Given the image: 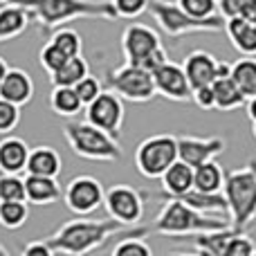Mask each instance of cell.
<instances>
[{
	"label": "cell",
	"instance_id": "obj_41",
	"mask_svg": "<svg viewBox=\"0 0 256 256\" xmlns=\"http://www.w3.org/2000/svg\"><path fill=\"white\" fill-rule=\"evenodd\" d=\"M168 61V52L164 48H158L155 52H150L148 56H144L140 63H132V66H140V68H144V70H148V72H153V70H158L162 63H166Z\"/></svg>",
	"mask_w": 256,
	"mask_h": 256
},
{
	"label": "cell",
	"instance_id": "obj_40",
	"mask_svg": "<svg viewBox=\"0 0 256 256\" xmlns=\"http://www.w3.org/2000/svg\"><path fill=\"white\" fill-rule=\"evenodd\" d=\"M194 102L198 108L202 110H216V92H214V86H200L194 90Z\"/></svg>",
	"mask_w": 256,
	"mask_h": 256
},
{
	"label": "cell",
	"instance_id": "obj_29",
	"mask_svg": "<svg viewBox=\"0 0 256 256\" xmlns=\"http://www.w3.org/2000/svg\"><path fill=\"white\" fill-rule=\"evenodd\" d=\"M86 74H90V66L84 54H76L68 58L54 74H50V81L52 86H76Z\"/></svg>",
	"mask_w": 256,
	"mask_h": 256
},
{
	"label": "cell",
	"instance_id": "obj_24",
	"mask_svg": "<svg viewBox=\"0 0 256 256\" xmlns=\"http://www.w3.org/2000/svg\"><path fill=\"white\" fill-rule=\"evenodd\" d=\"M189 207H194L196 212L209 214V216H220V218H230V204H227L225 194H209V191H200V189H191L189 194L182 196Z\"/></svg>",
	"mask_w": 256,
	"mask_h": 256
},
{
	"label": "cell",
	"instance_id": "obj_10",
	"mask_svg": "<svg viewBox=\"0 0 256 256\" xmlns=\"http://www.w3.org/2000/svg\"><path fill=\"white\" fill-rule=\"evenodd\" d=\"M106 198V189L104 184L92 176H76L66 184L63 191V200L66 207L76 216H90L104 204Z\"/></svg>",
	"mask_w": 256,
	"mask_h": 256
},
{
	"label": "cell",
	"instance_id": "obj_1",
	"mask_svg": "<svg viewBox=\"0 0 256 256\" xmlns=\"http://www.w3.org/2000/svg\"><path fill=\"white\" fill-rule=\"evenodd\" d=\"M137 227H142V225H137ZM137 227H126L124 222L115 220V218H110V216H108L106 220H94V218H88V216H79V218H74V220L63 222V225L45 240H48L50 248L54 250V254L84 256V254L97 252L112 236L130 234Z\"/></svg>",
	"mask_w": 256,
	"mask_h": 256
},
{
	"label": "cell",
	"instance_id": "obj_27",
	"mask_svg": "<svg viewBox=\"0 0 256 256\" xmlns=\"http://www.w3.org/2000/svg\"><path fill=\"white\" fill-rule=\"evenodd\" d=\"M194 186L209 194H220L225 186V171L220 168V164L216 160H209L194 166Z\"/></svg>",
	"mask_w": 256,
	"mask_h": 256
},
{
	"label": "cell",
	"instance_id": "obj_23",
	"mask_svg": "<svg viewBox=\"0 0 256 256\" xmlns=\"http://www.w3.org/2000/svg\"><path fill=\"white\" fill-rule=\"evenodd\" d=\"M61 168H63V160L56 148H52V146H34L30 150V160H27V168H25L27 173L58 178Z\"/></svg>",
	"mask_w": 256,
	"mask_h": 256
},
{
	"label": "cell",
	"instance_id": "obj_12",
	"mask_svg": "<svg viewBox=\"0 0 256 256\" xmlns=\"http://www.w3.org/2000/svg\"><path fill=\"white\" fill-rule=\"evenodd\" d=\"M153 81L158 97H164L166 102L184 104L194 99V88L186 79L184 68L180 63H173L171 58L166 63H162L158 70H153Z\"/></svg>",
	"mask_w": 256,
	"mask_h": 256
},
{
	"label": "cell",
	"instance_id": "obj_2",
	"mask_svg": "<svg viewBox=\"0 0 256 256\" xmlns=\"http://www.w3.org/2000/svg\"><path fill=\"white\" fill-rule=\"evenodd\" d=\"M9 2L22 4L32 16V25H36L40 32H54L56 27L79 18L117 20L110 0H9Z\"/></svg>",
	"mask_w": 256,
	"mask_h": 256
},
{
	"label": "cell",
	"instance_id": "obj_47",
	"mask_svg": "<svg viewBox=\"0 0 256 256\" xmlns=\"http://www.w3.org/2000/svg\"><path fill=\"white\" fill-rule=\"evenodd\" d=\"M248 164H250V166H252V171L256 173V158H252V160H250V162H248Z\"/></svg>",
	"mask_w": 256,
	"mask_h": 256
},
{
	"label": "cell",
	"instance_id": "obj_34",
	"mask_svg": "<svg viewBox=\"0 0 256 256\" xmlns=\"http://www.w3.org/2000/svg\"><path fill=\"white\" fill-rule=\"evenodd\" d=\"M68 58L70 56H68L66 52H61L52 40H48V43L40 48V52H38V63H40V68H43L48 74H54V72H56L58 68L68 61Z\"/></svg>",
	"mask_w": 256,
	"mask_h": 256
},
{
	"label": "cell",
	"instance_id": "obj_17",
	"mask_svg": "<svg viewBox=\"0 0 256 256\" xmlns=\"http://www.w3.org/2000/svg\"><path fill=\"white\" fill-rule=\"evenodd\" d=\"M225 34L236 52L243 56H256V22L243 16L225 18Z\"/></svg>",
	"mask_w": 256,
	"mask_h": 256
},
{
	"label": "cell",
	"instance_id": "obj_37",
	"mask_svg": "<svg viewBox=\"0 0 256 256\" xmlns=\"http://www.w3.org/2000/svg\"><path fill=\"white\" fill-rule=\"evenodd\" d=\"M18 124H20V106L0 97V132L9 135L12 130H16Z\"/></svg>",
	"mask_w": 256,
	"mask_h": 256
},
{
	"label": "cell",
	"instance_id": "obj_6",
	"mask_svg": "<svg viewBox=\"0 0 256 256\" xmlns=\"http://www.w3.org/2000/svg\"><path fill=\"white\" fill-rule=\"evenodd\" d=\"M222 194L230 204V220L238 230H248L256 220V173L252 166L225 173Z\"/></svg>",
	"mask_w": 256,
	"mask_h": 256
},
{
	"label": "cell",
	"instance_id": "obj_50",
	"mask_svg": "<svg viewBox=\"0 0 256 256\" xmlns=\"http://www.w3.org/2000/svg\"><path fill=\"white\" fill-rule=\"evenodd\" d=\"M4 2H9V0H0V4H4Z\"/></svg>",
	"mask_w": 256,
	"mask_h": 256
},
{
	"label": "cell",
	"instance_id": "obj_33",
	"mask_svg": "<svg viewBox=\"0 0 256 256\" xmlns=\"http://www.w3.org/2000/svg\"><path fill=\"white\" fill-rule=\"evenodd\" d=\"M0 200H27L25 178L20 173H0Z\"/></svg>",
	"mask_w": 256,
	"mask_h": 256
},
{
	"label": "cell",
	"instance_id": "obj_28",
	"mask_svg": "<svg viewBox=\"0 0 256 256\" xmlns=\"http://www.w3.org/2000/svg\"><path fill=\"white\" fill-rule=\"evenodd\" d=\"M153 230V227H137L130 234H122V240H117V245L110 250L112 256H150L153 250L146 243V234Z\"/></svg>",
	"mask_w": 256,
	"mask_h": 256
},
{
	"label": "cell",
	"instance_id": "obj_11",
	"mask_svg": "<svg viewBox=\"0 0 256 256\" xmlns=\"http://www.w3.org/2000/svg\"><path fill=\"white\" fill-rule=\"evenodd\" d=\"M124 99L108 88L102 90V94L86 106V120L102 130L110 132L112 137H120L124 126Z\"/></svg>",
	"mask_w": 256,
	"mask_h": 256
},
{
	"label": "cell",
	"instance_id": "obj_19",
	"mask_svg": "<svg viewBox=\"0 0 256 256\" xmlns=\"http://www.w3.org/2000/svg\"><path fill=\"white\" fill-rule=\"evenodd\" d=\"M30 144L22 137L7 135L0 140V173H22L30 160Z\"/></svg>",
	"mask_w": 256,
	"mask_h": 256
},
{
	"label": "cell",
	"instance_id": "obj_7",
	"mask_svg": "<svg viewBox=\"0 0 256 256\" xmlns=\"http://www.w3.org/2000/svg\"><path fill=\"white\" fill-rule=\"evenodd\" d=\"M106 86L130 104H148L158 97L153 72L144 70L140 66H132L128 61L124 66L110 68L106 72Z\"/></svg>",
	"mask_w": 256,
	"mask_h": 256
},
{
	"label": "cell",
	"instance_id": "obj_39",
	"mask_svg": "<svg viewBox=\"0 0 256 256\" xmlns=\"http://www.w3.org/2000/svg\"><path fill=\"white\" fill-rule=\"evenodd\" d=\"M74 90H76V94L81 97V102H84V106H88L90 102H94V99L102 94V81L97 79V76H92V74H86L84 79L79 81V84L74 86Z\"/></svg>",
	"mask_w": 256,
	"mask_h": 256
},
{
	"label": "cell",
	"instance_id": "obj_16",
	"mask_svg": "<svg viewBox=\"0 0 256 256\" xmlns=\"http://www.w3.org/2000/svg\"><path fill=\"white\" fill-rule=\"evenodd\" d=\"M0 97L7 102L16 104V106H25L34 99V81L20 68H9L4 74L2 84H0Z\"/></svg>",
	"mask_w": 256,
	"mask_h": 256
},
{
	"label": "cell",
	"instance_id": "obj_36",
	"mask_svg": "<svg viewBox=\"0 0 256 256\" xmlns=\"http://www.w3.org/2000/svg\"><path fill=\"white\" fill-rule=\"evenodd\" d=\"M225 256H256V243L245 234V230H238L227 243Z\"/></svg>",
	"mask_w": 256,
	"mask_h": 256
},
{
	"label": "cell",
	"instance_id": "obj_22",
	"mask_svg": "<svg viewBox=\"0 0 256 256\" xmlns=\"http://www.w3.org/2000/svg\"><path fill=\"white\" fill-rule=\"evenodd\" d=\"M238 232V227L230 225L222 227V230H212V232H200V234H194V240H191V252L200 254V256H225L227 243L230 238Z\"/></svg>",
	"mask_w": 256,
	"mask_h": 256
},
{
	"label": "cell",
	"instance_id": "obj_5",
	"mask_svg": "<svg viewBox=\"0 0 256 256\" xmlns=\"http://www.w3.org/2000/svg\"><path fill=\"white\" fill-rule=\"evenodd\" d=\"M148 14L153 16L155 25L168 36L178 40L189 34H218L225 32V18L220 14L209 18H196L178 4V0H150Z\"/></svg>",
	"mask_w": 256,
	"mask_h": 256
},
{
	"label": "cell",
	"instance_id": "obj_4",
	"mask_svg": "<svg viewBox=\"0 0 256 256\" xmlns=\"http://www.w3.org/2000/svg\"><path fill=\"white\" fill-rule=\"evenodd\" d=\"M63 140L68 142L70 150L81 160H90V162H120L124 158L117 137L110 132L102 130L88 120H68L63 124Z\"/></svg>",
	"mask_w": 256,
	"mask_h": 256
},
{
	"label": "cell",
	"instance_id": "obj_35",
	"mask_svg": "<svg viewBox=\"0 0 256 256\" xmlns=\"http://www.w3.org/2000/svg\"><path fill=\"white\" fill-rule=\"evenodd\" d=\"M112 7H115L117 18H124V20H135L142 14L148 12L150 0H110Z\"/></svg>",
	"mask_w": 256,
	"mask_h": 256
},
{
	"label": "cell",
	"instance_id": "obj_30",
	"mask_svg": "<svg viewBox=\"0 0 256 256\" xmlns=\"http://www.w3.org/2000/svg\"><path fill=\"white\" fill-rule=\"evenodd\" d=\"M232 79L240 86L245 97H256V58L245 56L232 63Z\"/></svg>",
	"mask_w": 256,
	"mask_h": 256
},
{
	"label": "cell",
	"instance_id": "obj_44",
	"mask_svg": "<svg viewBox=\"0 0 256 256\" xmlns=\"http://www.w3.org/2000/svg\"><path fill=\"white\" fill-rule=\"evenodd\" d=\"M240 16L248 18V20H252V22H256V0H248V2H245Z\"/></svg>",
	"mask_w": 256,
	"mask_h": 256
},
{
	"label": "cell",
	"instance_id": "obj_46",
	"mask_svg": "<svg viewBox=\"0 0 256 256\" xmlns=\"http://www.w3.org/2000/svg\"><path fill=\"white\" fill-rule=\"evenodd\" d=\"M9 72V66H7V61H4L2 56H0V84H2V79H4V74Z\"/></svg>",
	"mask_w": 256,
	"mask_h": 256
},
{
	"label": "cell",
	"instance_id": "obj_3",
	"mask_svg": "<svg viewBox=\"0 0 256 256\" xmlns=\"http://www.w3.org/2000/svg\"><path fill=\"white\" fill-rule=\"evenodd\" d=\"M230 218L220 216H209V214L196 212L194 207L184 202L182 198H166L155 216L153 232L162 236H173V238H182V236H194L200 232H212L230 227Z\"/></svg>",
	"mask_w": 256,
	"mask_h": 256
},
{
	"label": "cell",
	"instance_id": "obj_48",
	"mask_svg": "<svg viewBox=\"0 0 256 256\" xmlns=\"http://www.w3.org/2000/svg\"><path fill=\"white\" fill-rule=\"evenodd\" d=\"M9 252H7V248H2V245H0V256H7Z\"/></svg>",
	"mask_w": 256,
	"mask_h": 256
},
{
	"label": "cell",
	"instance_id": "obj_43",
	"mask_svg": "<svg viewBox=\"0 0 256 256\" xmlns=\"http://www.w3.org/2000/svg\"><path fill=\"white\" fill-rule=\"evenodd\" d=\"M22 254L25 256H32V254H40V256H52L54 250L50 248V243L45 238H38V240H32L22 248Z\"/></svg>",
	"mask_w": 256,
	"mask_h": 256
},
{
	"label": "cell",
	"instance_id": "obj_18",
	"mask_svg": "<svg viewBox=\"0 0 256 256\" xmlns=\"http://www.w3.org/2000/svg\"><path fill=\"white\" fill-rule=\"evenodd\" d=\"M32 25V16L22 4L4 2L0 4V43L22 36Z\"/></svg>",
	"mask_w": 256,
	"mask_h": 256
},
{
	"label": "cell",
	"instance_id": "obj_49",
	"mask_svg": "<svg viewBox=\"0 0 256 256\" xmlns=\"http://www.w3.org/2000/svg\"><path fill=\"white\" fill-rule=\"evenodd\" d=\"M252 135H254V140H256V120L252 122Z\"/></svg>",
	"mask_w": 256,
	"mask_h": 256
},
{
	"label": "cell",
	"instance_id": "obj_9",
	"mask_svg": "<svg viewBox=\"0 0 256 256\" xmlns=\"http://www.w3.org/2000/svg\"><path fill=\"white\" fill-rule=\"evenodd\" d=\"M144 191L132 189L128 184H115L106 191L104 207L110 218L124 222L126 227H137L142 225V218H144Z\"/></svg>",
	"mask_w": 256,
	"mask_h": 256
},
{
	"label": "cell",
	"instance_id": "obj_45",
	"mask_svg": "<svg viewBox=\"0 0 256 256\" xmlns=\"http://www.w3.org/2000/svg\"><path fill=\"white\" fill-rule=\"evenodd\" d=\"M245 106H248V117L250 120H256V97H250L248 102H245Z\"/></svg>",
	"mask_w": 256,
	"mask_h": 256
},
{
	"label": "cell",
	"instance_id": "obj_21",
	"mask_svg": "<svg viewBox=\"0 0 256 256\" xmlns=\"http://www.w3.org/2000/svg\"><path fill=\"white\" fill-rule=\"evenodd\" d=\"M25 191H27V202L30 204H54L63 198V189L56 182V178L50 176H32L27 173L25 178Z\"/></svg>",
	"mask_w": 256,
	"mask_h": 256
},
{
	"label": "cell",
	"instance_id": "obj_14",
	"mask_svg": "<svg viewBox=\"0 0 256 256\" xmlns=\"http://www.w3.org/2000/svg\"><path fill=\"white\" fill-rule=\"evenodd\" d=\"M227 148V142L218 135L212 137H196V135H182L178 137V155L182 162L198 166L202 162L216 160L218 155H222Z\"/></svg>",
	"mask_w": 256,
	"mask_h": 256
},
{
	"label": "cell",
	"instance_id": "obj_42",
	"mask_svg": "<svg viewBox=\"0 0 256 256\" xmlns=\"http://www.w3.org/2000/svg\"><path fill=\"white\" fill-rule=\"evenodd\" d=\"M245 2L248 0H218V12L222 18H232V16H240Z\"/></svg>",
	"mask_w": 256,
	"mask_h": 256
},
{
	"label": "cell",
	"instance_id": "obj_15",
	"mask_svg": "<svg viewBox=\"0 0 256 256\" xmlns=\"http://www.w3.org/2000/svg\"><path fill=\"white\" fill-rule=\"evenodd\" d=\"M218 61L212 52L207 50H194L186 54V58L182 61V68L186 72L191 88H200V86H209L216 81V72H218Z\"/></svg>",
	"mask_w": 256,
	"mask_h": 256
},
{
	"label": "cell",
	"instance_id": "obj_25",
	"mask_svg": "<svg viewBox=\"0 0 256 256\" xmlns=\"http://www.w3.org/2000/svg\"><path fill=\"white\" fill-rule=\"evenodd\" d=\"M212 86H214V92H216V110L232 112V110L243 108L245 102H248V97L243 94L240 86L232 79V74L230 76H218Z\"/></svg>",
	"mask_w": 256,
	"mask_h": 256
},
{
	"label": "cell",
	"instance_id": "obj_13",
	"mask_svg": "<svg viewBox=\"0 0 256 256\" xmlns=\"http://www.w3.org/2000/svg\"><path fill=\"white\" fill-rule=\"evenodd\" d=\"M158 48H162L160 34L144 22H130L122 32V54L128 63H140Z\"/></svg>",
	"mask_w": 256,
	"mask_h": 256
},
{
	"label": "cell",
	"instance_id": "obj_26",
	"mask_svg": "<svg viewBox=\"0 0 256 256\" xmlns=\"http://www.w3.org/2000/svg\"><path fill=\"white\" fill-rule=\"evenodd\" d=\"M50 108L58 117H74L84 110V102L76 94L74 86H54L50 92Z\"/></svg>",
	"mask_w": 256,
	"mask_h": 256
},
{
	"label": "cell",
	"instance_id": "obj_8",
	"mask_svg": "<svg viewBox=\"0 0 256 256\" xmlns=\"http://www.w3.org/2000/svg\"><path fill=\"white\" fill-rule=\"evenodd\" d=\"M178 155V137L160 132V135H150L144 142H140L135 148V166L148 180L162 178V173L171 166Z\"/></svg>",
	"mask_w": 256,
	"mask_h": 256
},
{
	"label": "cell",
	"instance_id": "obj_31",
	"mask_svg": "<svg viewBox=\"0 0 256 256\" xmlns=\"http://www.w3.org/2000/svg\"><path fill=\"white\" fill-rule=\"evenodd\" d=\"M30 218L27 200H0V225L4 230H20Z\"/></svg>",
	"mask_w": 256,
	"mask_h": 256
},
{
	"label": "cell",
	"instance_id": "obj_20",
	"mask_svg": "<svg viewBox=\"0 0 256 256\" xmlns=\"http://www.w3.org/2000/svg\"><path fill=\"white\" fill-rule=\"evenodd\" d=\"M160 182H162V191L166 198H182L184 194H189L194 189V166L178 158L162 173Z\"/></svg>",
	"mask_w": 256,
	"mask_h": 256
},
{
	"label": "cell",
	"instance_id": "obj_32",
	"mask_svg": "<svg viewBox=\"0 0 256 256\" xmlns=\"http://www.w3.org/2000/svg\"><path fill=\"white\" fill-rule=\"evenodd\" d=\"M50 40H52L61 52H66L68 56H76V54L84 52V36L76 30H72V27H66V25L56 27V30L52 32V38Z\"/></svg>",
	"mask_w": 256,
	"mask_h": 256
},
{
	"label": "cell",
	"instance_id": "obj_38",
	"mask_svg": "<svg viewBox=\"0 0 256 256\" xmlns=\"http://www.w3.org/2000/svg\"><path fill=\"white\" fill-rule=\"evenodd\" d=\"M178 4L196 18H209L220 14L218 12V0H178Z\"/></svg>",
	"mask_w": 256,
	"mask_h": 256
}]
</instances>
